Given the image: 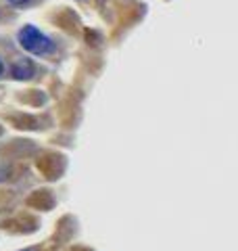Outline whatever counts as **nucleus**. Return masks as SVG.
<instances>
[{
	"label": "nucleus",
	"mask_w": 238,
	"mask_h": 251,
	"mask_svg": "<svg viewBox=\"0 0 238 251\" xmlns=\"http://www.w3.org/2000/svg\"><path fill=\"white\" fill-rule=\"evenodd\" d=\"M17 40L23 50H27L29 54H38V57L50 54L54 50V42L34 25H23L17 34Z\"/></svg>",
	"instance_id": "1"
},
{
	"label": "nucleus",
	"mask_w": 238,
	"mask_h": 251,
	"mask_svg": "<svg viewBox=\"0 0 238 251\" xmlns=\"http://www.w3.org/2000/svg\"><path fill=\"white\" fill-rule=\"evenodd\" d=\"M13 75L17 77V80H27V77L34 75V65H31L27 59H23V61H19V63H15Z\"/></svg>",
	"instance_id": "2"
},
{
	"label": "nucleus",
	"mask_w": 238,
	"mask_h": 251,
	"mask_svg": "<svg viewBox=\"0 0 238 251\" xmlns=\"http://www.w3.org/2000/svg\"><path fill=\"white\" fill-rule=\"evenodd\" d=\"M9 4H13V6H21V4H25L27 0H6Z\"/></svg>",
	"instance_id": "3"
},
{
	"label": "nucleus",
	"mask_w": 238,
	"mask_h": 251,
	"mask_svg": "<svg viewBox=\"0 0 238 251\" xmlns=\"http://www.w3.org/2000/svg\"><path fill=\"white\" fill-rule=\"evenodd\" d=\"M2 69H4V65H2V61H0V74H2Z\"/></svg>",
	"instance_id": "4"
}]
</instances>
